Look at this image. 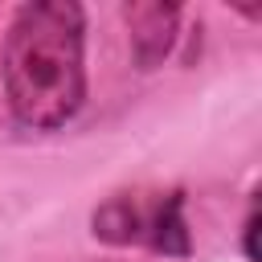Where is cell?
<instances>
[{
  "label": "cell",
  "instance_id": "obj_1",
  "mask_svg": "<svg viewBox=\"0 0 262 262\" xmlns=\"http://www.w3.org/2000/svg\"><path fill=\"white\" fill-rule=\"evenodd\" d=\"M8 115L29 131H57L86 106V8L33 0L8 20L0 49Z\"/></svg>",
  "mask_w": 262,
  "mask_h": 262
},
{
  "label": "cell",
  "instance_id": "obj_2",
  "mask_svg": "<svg viewBox=\"0 0 262 262\" xmlns=\"http://www.w3.org/2000/svg\"><path fill=\"white\" fill-rule=\"evenodd\" d=\"M90 233L106 246H143L164 258H188L192 237L180 188H127L111 192L90 213Z\"/></svg>",
  "mask_w": 262,
  "mask_h": 262
},
{
  "label": "cell",
  "instance_id": "obj_4",
  "mask_svg": "<svg viewBox=\"0 0 262 262\" xmlns=\"http://www.w3.org/2000/svg\"><path fill=\"white\" fill-rule=\"evenodd\" d=\"M254 233H258V205H250L246 221H242V250L250 262H258V246H254Z\"/></svg>",
  "mask_w": 262,
  "mask_h": 262
},
{
  "label": "cell",
  "instance_id": "obj_3",
  "mask_svg": "<svg viewBox=\"0 0 262 262\" xmlns=\"http://www.w3.org/2000/svg\"><path fill=\"white\" fill-rule=\"evenodd\" d=\"M123 25H127V45H131V66L139 74H151L164 66L180 37V4L172 0H131L123 4Z\"/></svg>",
  "mask_w": 262,
  "mask_h": 262
}]
</instances>
